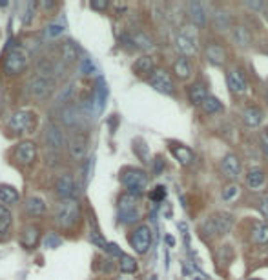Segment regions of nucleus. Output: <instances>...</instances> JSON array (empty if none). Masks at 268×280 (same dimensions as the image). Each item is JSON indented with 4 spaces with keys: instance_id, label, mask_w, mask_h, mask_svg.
I'll return each instance as SVG.
<instances>
[{
    "instance_id": "a211bd4d",
    "label": "nucleus",
    "mask_w": 268,
    "mask_h": 280,
    "mask_svg": "<svg viewBox=\"0 0 268 280\" xmlns=\"http://www.w3.org/2000/svg\"><path fill=\"white\" fill-rule=\"evenodd\" d=\"M208 89L205 84L195 82L192 86H188V98H190V104L192 106H203V102L208 98Z\"/></svg>"
},
{
    "instance_id": "bb28decb",
    "label": "nucleus",
    "mask_w": 268,
    "mask_h": 280,
    "mask_svg": "<svg viewBox=\"0 0 268 280\" xmlns=\"http://www.w3.org/2000/svg\"><path fill=\"white\" fill-rule=\"evenodd\" d=\"M172 153H173V157L177 158L179 162L183 166H190L193 162V151L190 149V148H186V146H172Z\"/></svg>"
},
{
    "instance_id": "cd10ccee",
    "label": "nucleus",
    "mask_w": 268,
    "mask_h": 280,
    "mask_svg": "<svg viewBox=\"0 0 268 280\" xmlns=\"http://www.w3.org/2000/svg\"><path fill=\"white\" fill-rule=\"evenodd\" d=\"M133 71H135L137 75H150V73H153V71H155L153 58H151V56H148V55L137 58V60H135V64H133Z\"/></svg>"
},
{
    "instance_id": "f704fd0d",
    "label": "nucleus",
    "mask_w": 268,
    "mask_h": 280,
    "mask_svg": "<svg viewBox=\"0 0 268 280\" xmlns=\"http://www.w3.org/2000/svg\"><path fill=\"white\" fill-rule=\"evenodd\" d=\"M212 17H213V24H215V28L219 29V31H227V29L230 28V17H228V13H225V11H215Z\"/></svg>"
},
{
    "instance_id": "dca6fc26",
    "label": "nucleus",
    "mask_w": 268,
    "mask_h": 280,
    "mask_svg": "<svg viewBox=\"0 0 268 280\" xmlns=\"http://www.w3.org/2000/svg\"><path fill=\"white\" fill-rule=\"evenodd\" d=\"M57 193L62 200H69V198L75 195V182H73V177L69 173H64L61 177L57 178Z\"/></svg>"
},
{
    "instance_id": "e433bc0d",
    "label": "nucleus",
    "mask_w": 268,
    "mask_h": 280,
    "mask_svg": "<svg viewBox=\"0 0 268 280\" xmlns=\"http://www.w3.org/2000/svg\"><path fill=\"white\" fill-rule=\"evenodd\" d=\"M119 267H121V271L123 273H135L137 271V262H135V259L133 257H128V255H124L123 259H121V262H119Z\"/></svg>"
},
{
    "instance_id": "7c9ffc66",
    "label": "nucleus",
    "mask_w": 268,
    "mask_h": 280,
    "mask_svg": "<svg viewBox=\"0 0 268 280\" xmlns=\"http://www.w3.org/2000/svg\"><path fill=\"white\" fill-rule=\"evenodd\" d=\"M26 211L29 213V215H42V213L46 211V202L42 200L41 197H29L28 200H26Z\"/></svg>"
},
{
    "instance_id": "58836bf2",
    "label": "nucleus",
    "mask_w": 268,
    "mask_h": 280,
    "mask_svg": "<svg viewBox=\"0 0 268 280\" xmlns=\"http://www.w3.org/2000/svg\"><path fill=\"white\" fill-rule=\"evenodd\" d=\"M95 71H97V69H95V66H93L91 58L82 56V58H81V62H79V73H81V75H93Z\"/></svg>"
},
{
    "instance_id": "473e14b6",
    "label": "nucleus",
    "mask_w": 268,
    "mask_h": 280,
    "mask_svg": "<svg viewBox=\"0 0 268 280\" xmlns=\"http://www.w3.org/2000/svg\"><path fill=\"white\" fill-rule=\"evenodd\" d=\"M203 111L206 113V115H215V113H219V111H223V104L219 102V98H215V96H208L206 100L203 102Z\"/></svg>"
},
{
    "instance_id": "f257e3e1",
    "label": "nucleus",
    "mask_w": 268,
    "mask_h": 280,
    "mask_svg": "<svg viewBox=\"0 0 268 280\" xmlns=\"http://www.w3.org/2000/svg\"><path fill=\"white\" fill-rule=\"evenodd\" d=\"M79 219H81V205H79V202H77L75 198L62 200V202L57 204L55 220L61 227H64V229L73 227L79 222Z\"/></svg>"
},
{
    "instance_id": "09e8293b",
    "label": "nucleus",
    "mask_w": 268,
    "mask_h": 280,
    "mask_svg": "<svg viewBox=\"0 0 268 280\" xmlns=\"http://www.w3.org/2000/svg\"><path fill=\"white\" fill-rule=\"evenodd\" d=\"M259 209H261L263 217L268 220V195H265V197L259 200Z\"/></svg>"
},
{
    "instance_id": "ea45409f",
    "label": "nucleus",
    "mask_w": 268,
    "mask_h": 280,
    "mask_svg": "<svg viewBox=\"0 0 268 280\" xmlns=\"http://www.w3.org/2000/svg\"><path fill=\"white\" fill-rule=\"evenodd\" d=\"M62 33H64V26H62V24H57V22L48 24L46 29H44V35H46L48 38H57V37H61Z\"/></svg>"
},
{
    "instance_id": "2f4dec72",
    "label": "nucleus",
    "mask_w": 268,
    "mask_h": 280,
    "mask_svg": "<svg viewBox=\"0 0 268 280\" xmlns=\"http://www.w3.org/2000/svg\"><path fill=\"white\" fill-rule=\"evenodd\" d=\"M234 40L239 44L241 48H248L252 44V35L245 26H235L234 28Z\"/></svg>"
},
{
    "instance_id": "b1692460",
    "label": "nucleus",
    "mask_w": 268,
    "mask_h": 280,
    "mask_svg": "<svg viewBox=\"0 0 268 280\" xmlns=\"http://www.w3.org/2000/svg\"><path fill=\"white\" fill-rule=\"evenodd\" d=\"M173 73H175L179 80H188L192 76V64H190V60L185 58V56L177 58L173 62Z\"/></svg>"
},
{
    "instance_id": "6e6552de",
    "label": "nucleus",
    "mask_w": 268,
    "mask_h": 280,
    "mask_svg": "<svg viewBox=\"0 0 268 280\" xmlns=\"http://www.w3.org/2000/svg\"><path fill=\"white\" fill-rule=\"evenodd\" d=\"M55 88V78H46V76H33L28 82V93L37 100H44L51 95Z\"/></svg>"
},
{
    "instance_id": "c756f323",
    "label": "nucleus",
    "mask_w": 268,
    "mask_h": 280,
    "mask_svg": "<svg viewBox=\"0 0 268 280\" xmlns=\"http://www.w3.org/2000/svg\"><path fill=\"white\" fill-rule=\"evenodd\" d=\"M19 191L15 189L13 186L9 184H0V200L4 202V204H17L19 202Z\"/></svg>"
},
{
    "instance_id": "0eeeda50",
    "label": "nucleus",
    "mask_w": 268,
    "mask_h": 280,
    "mask_svg": "<svg viewBox=\"0 0 268 280\" xmlns=\"http://www.w3.org/2000/svg\"><path fill=\"white\" fill-rule=\"evenodd\" d=\"M26 64H28L26 53L21 48H13L4 58V73L9 76L21 75L22 71L26 69Z\"/></svg>"
},
{
    "instance_id": "a19ab883",
    "label": "nucleus",
    "mask_w": 268,
    "mask_h": 280,
    "mask_svg": "<svg viewBox=\"0 0 268 280\" xmlns=\"http://www.w3.org/2000/svg\"><path fill=\"white\" fill-rule=\"evenodd\" d=\"M62 244V239L55 233H49L48 237L44 239V247H49V249H53V247H59Z\"/></svg>"
},
{
    "instance_id": "20e7f679",
    "label": "nucleus",
    "mask_w": 268,
    "mask_h": 280,
    "mask_svg": "<svg viewBox=\"0 0 268 280\" xmlns=\"http://www.w3.org/2000/svg\"><path fill=\"white\" fill-rule=\"evenodd\" d=\"M121 180H123L124 187L128 189V193L133 195V197H139L146 189V186H148V175L143 169H137V168L124 169Z\"/></svg>"
},
{
    "instance_id": "13d9d810",
    "label": "nucleus",
    "mask_w": 268,
    "mask_h": 280,
    "mask_svg": "<svg viewBox=\"0 0 268 280\" xmlns=\"http://www.w3.org/2000/svg\"><path fill=\"white\" fill-rule=\"evenodd\" d=\"M252 280H259V279H252Z\"/></svg>"
},
{
    "instance_id": "4d7b16f0",
    "label": "nucleus",
    "mask_w": 268,
    "mask_h": 280,
    "mask_svg": "<svg viewBox=\"0 0 268 280\" xmlns=\"http://www.w3.org/2000/svg\"><path fill=\"white\" fill-rule=\"evenodd\" d=\"M267 102H268V91H267Z\"/></svg>"
},
{
    "instance_id": "aec40b11",
    "label": "nucleus",
    "mask_w": 268,
    "mask_h": 280,
    "mask_svg": "<svg viewBox=\"0 0 268 280\" xmlns=\"http://www.w3.org/2000/svg\"><path fill=\"white\" fill-rule=\"evenodd\" d=\"M62 120L68 126L69 130H77L82 124V113L77 110L75 106H68L66 110L62 111Z\"/></svg>"
},
{
    "instance_id": "2eb2a0df",
    "label": "nucleus",
    "mask_w": 268,
    "mask_h": 280,
    "mask_svg": "<svg viewBox=\"0 0 268 280\" xmlns=\"http://www.w3.org/2000/svg\"><path fill=\"white\" fill-rule=\"evenodd\" d=\"M227 82H228L230 91H232L234 95H245L248 91V84L239 69H230V71H228Z\"/></svg>"
},
{
    "instance_id": "f3484780",
    "label": "nucleus",
    "mask_w": 268,
    "mask_h": 280,
    "mask_svg": "<svg viewBox=\"0 0 268 280\" xmlns=\"http://www.w3.org/2000/svg\"><path fill=\"white\" fill-rule=\"evenodd\" d=\"M68 149H69V155L75 158V160H81V158L86 157L88 140L84 138V135H73L68 144Z\"/></svg>"
},
{
    "instance_id": "5701e85b",
    "label": "nucleus",
    "mask_w": 268,
    "mask_h": 280,
    "mask_svg": "<svg viewBox=\"0 0 268 280\" xmlns=\"http://www.w3.org/2000/svg\"><path fill=\"white\" fill-rule=\"evenodd\" d=\"M205 55H206V60L210 62V64H213V66H223L225 60H227V53H225V49L221 48L219 44L208 46Z\"/></svg>"
},
{
    "instance_id": "7ed1b4c3",
    "label": "nucleus",
    "mask_w": 268,
    "mask_h": 280,
    "mask_svg": "<svg viewBox=\"0 0 268 280\" xmlns=\"http://www.w3.org/2000/svg\"><path fill=\"white\" fill-rule=\"evenodd\" d=\"M197 48H199V38H197V31L195 28H186L179 29L177 35H175V49H177L181 55L185 56H193L197 53Z\"/></svg>"
},
{
    "instance_id": "f8f14e48",
    "label": "nucleus",
    "mask_w": 268,
    "mask_h": 280,
    "mask_svg": "<svg viewBox=\"0 0 268 280\" xmlns=\"http://www.w3.org/2000/svg\"><path fill=\"white\" fill-rule=\"evenodd\" d=\"M13 157L19 164L31 166L35 162V158H37V148H35L33 142H21L15 148Z\"/></svg>"
},
{
    "instance_id": "49530a36",
    "label": "nucleus",
    "mask_w": 268,
    "mask_h": 280,
    "mask_svg": "<svg viewBox=\"0 0 268 280\" xmlns=\"http://www.w3.org/2000/svg\"><path fill=\"white\" fill-rule=\"evenodd\" d=\"M35 7H37V2H28V6H26V13H24V24H29V22H31L33 13H35Z\"/></svg>"
},
{
    "instance_id": "8fccbe9b",
    "label": "nucleus",
    "mask_w": 268,
    "mask_h": 280,
    "mask_svg": "<svg viewBox=\"0 0 268 280\" xmlns=\"http://www.w3.org/2000/svg\"><path fill=\"white\" fill-rule=\"evenodd\" d=\"M108 6H110L108 2H91V7H93V9H101V11H103V9H108Z\"/></svg>"
},
{
    "instance_id": "603ef678",
    "label": "nucleus",
    "mask_w": 268,
    "mask_h": 280,
    "mask_svg": "<svg viewBox=\"0 0 268 280\" xmlns=\"http://www.w3.org/2000/svg\"><path fill=\"white\" fill-rule=\"evenodd\" d=\"M153 171H155L157 175L163 171V158H157V162H155V166H153Z\"/></svg>"
},
{
    "instance_id": "72a5a7b5",
    "label": "nucleus",
    "mask_w": 268,
    "mask_h": 280,
    "mask_svg": "<svg viewBox=\"0 0 268 280\" xmlns=\"http://www.w3.org/2000/svg\"><path fill=\"white\" fill-rule=\"evenodd\" d=\"M75 93V88H73V84H68V86H64V88L57 93V98H55V104L57 106H64V104H68L71 100V96Z\"/></svg>"
},
{
    "instance_id": "de8ad7c7",
    "label": "nucleus",
    "mask_w": 268,
    "mask_h": 280,
    "mask_svg": "<svg viewBox=\"0 0 268 280\" xmlns=\"http://www.w3.org/2000/svg\"><path fill=\"white\" fill-rule=\"evenodd\" d=\"M106 251L110 253V255H113V257H117V259H123L124 253L119 249L117 244H108V247H106Z\"/></svg>"
},
{
    "instance_id": "9b49d317",
    "label": "nucleus",
    "mask_w": 268,
    "mask_h": 280,
    "mask_svg": "<svg viewBox=\"0 0 268 280\" xmlns=\"http://www.w3.org/2000/svg\"><path fill=\"white\" fill-rule=\"evenodd\" d=\"M44 140L46 146L51 149H61L66 146V137H64V131L57 126V124H48L46 130H44Z\"/></svg>"
},
{
    "instance_id": "a18cd8bd",
    "label": "nucleus",
    "mask_w": 268,
    "mask_h": 280,
    "mask_svg": "<svg viewBox=\"0 0 268 280\" xmlns=\"http://www.w3.org/2000/svg\"><path fill=\"white\" fill-rule=\"evenodd\" d=\"M89 239H91V242H93V244L101 246L103 249H106V247H108V242H106V240H104L103 237H101V235H99L97 231H91V233H89Z\"/></svg>"
},
{
    "instance_id": "4be33fe9",
    "label": "nucleus",
    "mask_w": 268,
    "mask_h": 280,
    "mask_svg": "<svg viewBox=\"0 0 268 280\" xmlns=\"http://www.w3.org/2000/svg\"><path fill=\"white\" fill-rule=\"evenodd\" d=\"M188 13H190V20L193 22V26L203 28V26L206 24V11H205L203 4H199V2H190Z\"/></svg>"
},
{
    "instance_id": "c85d7f7f",
    "label": "nucleus",
    "mask_w": 268,
    "mask_h": 280,
    "mask_svg": "<svg viewBox=\"0 0 268 280\" xmlns=\"http://www.w3.org/2000/svg\"><path fill=\"white\" fill-rule=\"evenodd\" d=\"M61 56L66 64H73L79 58V49H77V46L71 40H66L61 46Z\"/></svg>"
},
{
    "instance_id": "a878e982",
    "label": "nucleus",
    "mask_w": 268,
    "mask_h": 280,
    "mask_svg": "<svg viewBox=\"0 0 268 280\" xmlns=\"http://www.w3.org/2000/svg\"><path fill=\"white\" fill-rule=\"evenodd\" d=\"M252 240L259 246L268 244V224L267 222H254L252 225Z\"/></svg>"
},
{
    "instance_id": "6ab92c4d",
    "label": "nucleus",
    "mask_w": 268,
    "mask_h": 280,
    "mask_svg": "<svg viewBox=\"0 0 268 280\" xmlns=\"http://www.w3.org/2000/svg\"><path fill=\"white\" fill-rule=\"evenodd\" d=\"M263 118H265V115H263V111L257 106H250V108L243 111V124L247 128H259Z\"/></svg>"
},
{
    "instance_id": "5fc2aeb1",
    "label": "nucleus",
    "mask_w": 268,
    "mask_h": 280,
    "mask_svg": "<svg viewBox=\"0 0 268 280\" xmlns=\"http://www.w3.org/2000/svg\"><path fill=\"white\" fill-rule=\"evenodd\" d=\"M150 280H157V277H151V279Z\"/></svg>"
},
{
    "instance_id": "6e6d98bb",
    "label": "nucleus",
    "mask_w": 268,
    "mask_h": 280,
    "mask_svg": "<svg viewBox=\"0 0 268 280\" xmlns=\"http://www.w3.org/2000/svg\"><path fill=\"white\" fill-rule=\"evenodd\" d=\"M265 135H267V137H268V126H267V133H265Z\"/></svg>"
},
{
    "instance_id": "37998d69",
    "label": "nucleus",
    "mask_w": 268,
    "mask_h": 280,
    "mask_svg": "<svg viewBox=\"0 0 268 280\" xmlns=\"http://www.w3.org/2000/svg\"><path fill=\"white\" fill-rule=\"evenodd\" d=\"M133 144H137V146H133V149L137 151V155L141 158H144L146 162H148V158H150V155H148V148H146V144L143 142V140H135Z\"/></svg>"
},
{
    "instance_id": "9d476101",
    "label": "nucleus",
    "mask_w": 268,
    "mask_h": 280,
    "mask_svg": "<svg viewBox=\"0 0 268 280\" xmlns=\"http://www.w3.org/2000/svg\"><path fill=\"white\" fill-rule=\"evenodd\" d=\"M150 86L155 91L163 93V95H173L175 93V86H173L172 76L166 73L165 69H155L150 75Z\"/></svg>"
},
{
    "instance_id": "423d86ee",
    "label": "nucleus",
    "mask_w": 268,
    "mask_h": 280,
    "mask_svg": "<svg viewBox=\"0 0 268 280\" xmlns=\"http://www.w3.org/2000/svg\"><path fill=\"white\" fill-rule=\"evenodd\" d=\"M9 128L15 133H33L37 128V120L35 115L29 110H19L15 111L11 118H9Z\"/></svg>"
},
{
    "instance_id": "39448f33",
    "label": "nucleus",
    "mask_w": 268,
    "mask_h": 280,
    "mask_svg": "<svg viewBox=\"0 0 268 280\" xmlns=\"http://www.w3.org/2000/svg\"><path fill=\"white\" fill-rule=\"evenodd\" d=\"M119 220L126 225L137 222L139 220L137 197H133L130 193H124L123 197L119 198Z\"/></svg>"
},
{
    "instance_id": "bf43d9fd",
    "label": "nucleus",
    "mask_w": 268,
    "mask_h": 280,
    "mask_svg": "<svg viewBox=\"0 0 268 280\" xmlns=\"http://www.w3.org/2000/svg\"><path fill=\"white\" fill-rule=\"evenodd\" d=\"M267 53H268V49H267Z\"/></svg>"
},
{
    "instance_id": "c03bdc74",
    "label": "nucleus",
    "mask_w": 268,
    "mask_h": 280,
    "mask_svg": "<svg viewBox=\"0 0 268 280\" xmlns=\"http://www.w3.org/2000/svg\"><path fill=\"white\" fill-rule=\"evenodd\" d=\"M237 195H239V186L232 184V186H228L227 189L223 191V200L230 202V200H232L234 197H237Z\"/></svg>"
},
{
    "instance_id": "393cba45",
    "label": "nucleus",
    "mask_w": 268,
    "mask_h": 280,
    "mask_svg": "<svg viewBox=\"0 0 268 280\" xmlns=\"http://www.w3.org/2000/svg\"><path fill=\"white\" fill-rule=\"evenodd\" d=\"M265 180H267V177H265V171H263L261 168H252V169L248 171L247 186L250 189H259V187H263Z\"/></svg>"
},
{
    "instance_id": "ddd939ff",
    "label": "nucleus",
    "mask_w": 268,
    "mask_h": 280,
    "mask_svg": "<svg viewBox=\"0 0 268 280\" xmlns=\"http://www.w3.org/2000/svg\"><path fill=\"white\" fill-rule=\"evenodd\" d=\"M221 169L225 173V177L230 180H237L241 175V160L235 153H228L221 160Z\"/></svg>"
},
{
    "instance_id": "864d4df0",
    "label": "nucleus",
    "mask_w": 268,
    "mask_h": 280,
    "mask_svg": "<svg viewBox=\"0 0 268 280\" xmlns=\"http://www.w3.org/2000/svg\"><path fill=\"white\" fill-rule=\"evenodd\" d=\"M166 242H168V246H173V244H175V240H173V237H170V235L166 237Z\"/></svg>"
},
{
    "instance_id": "4c0bfd02",
    "label": "nucleus",
    "mask_w": 268,
    "mask_h": 280,
    "mask_svg": "<svg viewBox=\"0 0 268 280\" xmlns=\"http://www.w3.org/2000/svg\"><path fill=\"white\" fill-rule=\"evenodd\" d=\"M9 225H11V213L7 207L0 204V235H4L9 229Z\"/></svg>"
},
{
    "instance_id": "f03ea898",
    "label": "nucleus",
    "mask_w": 268,
    "mask_h": 280,
    "mask_svg": "<svg viewBox=\"0 0 268 280\" xmlns=\"http://www.w3.org/2000/svg\"><path fill=\"white\" fill-rule=\"evenodd\" d=\"M232 225H234L232 215H228V213H217V215H213V217L206 219L201 224V233H203L205 237H208V239H212V237H219V235L230 233Z\"/></svg>"
},
{
    "instance_id": "1a4fd4ad",
    "label": "nucleus",
    "mask_w": 268,
    "mask_h": 280,
    "mask_svg": "<svg viewBox=\"0 0 268 280\" xmlns=\"http://www.w3.org/2000/svg\"><path fill=\"white\" fill-rule=\"evenodd\" d=\"M130 244H131V247L135 249V253H139V255H146L151 246L150 225H144V224L137 225V227L133 229V233H131Z\"/></svg>"
},
{
    "instance_id": "412c9836",
    "label": "nucleus",
    "mask_w": 268,
    "mask_h": 280,
    "mask_svg": "<svg viewBox=\"0 0 268 280\" xmlns=\"http://www.w3.org/2000/svg\"><path fill=\"white\" fill-rule=\"evenodd\" d=\"M39 239H41V229H39L37 225L29 224L22 229V244H24V247L33 249V247L39 244Z\"/></svg>"
},
{
    "instance_id": "3c124183",
    "label": "nucleus",
    "mask_w": 268,
    "mask_h": 280,
    "mask_svg": "<svg viewBox=\"0 0 268 280\" xmlns=\"http://www.w3.org/2000/svg\"><path fill=\"white\" fill-rule=\"evenodd\" d=\"M261 149L268 158V137H267V135H263V137H261Z\"/></svg>"
},
{
    "instance_id": "79ce46f5",
    "label": "nucleus",
    "mask_w": 268,
    "mask_h": 280,
    "mask_svg": "<svg viewBox=\"0 0 268 280\" xmlns=\"http://www.w3.org/2000/svg\"><path fill=\"white\" fill-rule=\"evenodd\" d=\"M150 198L153 200V202H163V200L166 198V187H165V186H157V187L150 193Z\"/></svg>"
},
{
    "instance_id": "4468645a",
    "label": "nucleus",
    "mask_w": 268,
    "mask_h": 280,
    "mask_svg": "<svg viewBox=\"0 0 268 280\" xmlns=\"http://www.w3.org/2000/svg\"><path fill=\"white\" fill-rule=\"evenodd\" d=\"M106 100H108V88H106V84L104 80L101 78L95 86V91H93V96H91V111L99 115V113H103L104 108H106Z\"/></svg>"
},
{
    "instance_id": "c9c22d12",
    "label": "nucleus",
    "mask_w": 268,
    "mask_h": 280,
    "mask_svg": "<svg viewBox=\"0 0 268 280\" xmlns=\"http://www.w3.org/2000/svg\"><path fill=\"white\" fill-rule=\"evenodd\" d=\"M131 38H133V44H135L137 48L144 49V51H148V49L153 48V40H151L146 33H135Z\"/></svg>"
}]
</instances>
